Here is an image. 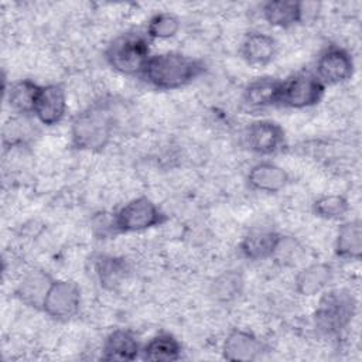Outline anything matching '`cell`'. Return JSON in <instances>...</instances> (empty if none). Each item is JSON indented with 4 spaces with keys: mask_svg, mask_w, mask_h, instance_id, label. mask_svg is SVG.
Instances as JSON below:
<instances>
[{
    "mask_svg": "<svg viewBox=\"0 0 362 362\" xmlns=\"http://www.w3.org/2000/svg\"><path fill=\"white\" fill-rule=\"evenodd\" d=\"M204 69L199 59L171 51L151 55L141 75L154 88L173 90L195 81Z\"/></svg>",
    "mask_w": 362,
    "mask_h": 362,
    "instance_id": "1",
    "label": "cell"
},
{
    "mask_svg": "<svg viewBox=\"0 0 362 362\" xmlns=\"http://www.w3.org/2000/svg\"><path fill=\"white\" fill-rule=\"evenodd\" d=\"M355 310L356 303L349 291L344 288L329 290L317 305L315 327L325 335H338L351 324Z\"/></svg>",
    "mask_w": 362,
    "mask_h": 362,
    "instance_id": "2",
    "label": "cell"
},
{
    "mask_svg": "<svg viewBox=\"0 0 362 362\" xmlns=\"http://www.w3.org/2000/svg\"><path fill=\"white\" fill-rule=\"evenodd\" d=\"M112 129L113 124L105 107H89L81 112L72 122V143L81 150H100L107 144Z\"/></svg>",
    "mask_w": 362,
    "mask_h": 362,
    "instance_id": "3",
    "label": "cell"
},
{
    "mask_svg": "<svg viewBox=\"0 0 362 362\" xmlns=\"http://www.w3.org/2000/svg\"><path fill=\"white\" fill-rule=\"evenodd\" d=\"M150 57L148 42L139 34H123L106 49L107 64L124 75L143 74Z\"/></svg>",
    "mask_w": 362,
    "mask_h": 362,
    "instance_id": "4",
    "label": "cell"
},
{
    "mask_svg": "<svg viewBox=\"0 0 362 362\" xmlns=\"http://www.w3.org/2000/svg\"><path fill=\"white\" fill-rule=\"evenodd\" d=\"M165 221L164 214L147 197H139L124 204L113 216L117 232H141Z\"/></svg>",
    "mask_w": 362,
    "mask_h": 362,
    "instance_id": "5",
    "label": "cell"
},
{
    "mask_svg": "<svg viewBox=\"0 0 362 362\" xmlns=\"http://www.w3.org/2000/svg\"><path fill=\"white\" fill-rule=\"evenodd\" d=\"M325 90V85L313 74H296L291 78L281 81L279 105L304 109L317 105Z\"/></svg>",
    "mask_w": 362,
    "mask_h": 362,
    "instance_id": "6",
    "label": "cell"
},
{
    "mask_svg": "<svg viewBox=\"0 0 362 362\" xmlns=\"http://www.w3.org/2000/svg\"><path fill=\"white\" fill-rule=\"evenodd\" d=\"M79 304L81 290L76 283L71 280H52L41 308L55 320H66L78 313Z\"/></svg>",
    "mask_w": 362,
    "mask_h": 362,
    "instance_id": "7",
    "label": "cell"
},
{
    "mask_svg": "<svg viewBox=\"0 0 362 362\" xmlns=\"http://www.w3.org/2000/svg\"><path fill=\"white\" fill-rule=\"evenodd\" d=\"M354 74V59L339 47H328L317 59L315 76L324 85H337L348 81Z\"/></svg>",
    "mask_w": 362,
    "mask_h": 362,
    "instance_id": "8",
    "label": "cell"
},
{
    "mask_svg": "<svg viewBox=\"0 0 362 362\" xmlns=\"http://www.w3.org/2000/svg\"><path fill=\"white\" fill-rule=\"evenodd\" d=\"M66 110L65 92L59 85L41 86L33 113L35 117L47 126L58 123Z\"/></svg>",
    "mask_w": 362,
    "mask_h": 362,
    "instance_id": "9",
    "label": "cell"
},
{
    "mask_svg": "<svg viewBox=\"0 0 362 362\" xmlns=\"http://www.w3.org/2000/svg\"><path fill=\"white\" fill-rule=\"evenodd\" d=\"M246 139L253 151L259 154H273L283 146L284 132L272 120H257L247 127Z\"/></svg>",
    "mask_w": 362,
    "mask_h": 362,
    "instance_id": "10",
    "label": "cell"
},
{
    "mask_svg": "<svg viewBox=\"0 0 362 362\" xmlns=\"http://www.w3.org/2000/svg\"><path fill=\"white\" fill-rule=\"evenodd\" d=\"M263 351L262 342L250 332L235 329L223 342V356L228 361H256Z\"/></svg>",
    "mask_w": 362,
    "mask_h": 362,
    "instance_id": "11",
    "label": "cell"
},
{
    "mask_svg": "<svg viewBox=\"0 0 362 362\" xmlns=\"http://www.w3.org/2000/svg\"><path fill=\"white\" fill-rule=\"evenodd\" d=\"M249 185L263 192H277L288 182V174L279 165L263 161L253 165L247 174Z\"/></svg>",
    "mask_w": 362,
    "mask_h": 362,
    "instance_id": "12",
    "label": "cell"
},
{
    "mask_svg": "<svg viewBox=\"0 0 362 362\" xmlns=\"http://www.w3.org/2000/svg\"><path fill=\"white\" fill-rule=\"evenodd\" d=\"M102 358L106 361H133L141 352L136 337L127 329H115L103 344Z\"/></svg>",
    "mask_w": 362,
    "mask_h": 362,
    "instance_id": "13",
    "label": "cell"
},
{
    "mask_svg": "<svg viewBox=\"0 0 362 362\" xmlns=\"http://www.w3.org/2000/svg\"><path fill=\"white\" fill-rule=\"evenodd\" d=\"M276 49V41L264 33L247 34L240 47L243 59L255 66L267 65L274 58Z\"/></svg>",
    "mask_w": 362,
    "mask_h": 362,
    "instance_id": "14",
    "label": "cell"
},
{
    "mask_svg": "<svg viewBox=\"0 0 362 362\" xmlns=\"http://www.w3.org/2000/svg\"><path fill=\"white\" fill-rule=\"evenodd\" d=\"M281 81L270 76L257 78L252 81L243 90V102L249 107H266L279 105Z\"/></svg>",
    "mask_w": 362,
    "mask_h": 362,
    "instance_id": "15",
    "label": "cell"
},
{
    "mask_svg": "<svg viewBox=\"0 0 362 362\" xmlns=\"http://www.w3.org/2000/svg\"><path fill=\"white\" fill-rule=\"evenodd\" d=\"M281 236L272 230H256L243 238L240 250L250 260H263L272 257L281 245Z\"/></svg>",
    "mask_w": 362,
    "mask_h": 362,
    "instance_id": "16",
    "label": "cell"
},
{
    "mask_svg": "<svg viewBox=\"0 0 362 362\" xmlns=\"http://www.w3.org/2000/svg\"><path fill=\"white\" fill-rule=\"evenodd\" d=\"M262 13L269 24L280 28H287L303 20L304 8L303 3L298 1L274 0L264 3Z\"/></svg>",
    "mask_w": 362,
    "mask_h": 362,
    "instance_id": "17",
    "label": "cell"
},
{
    "mask_svg": "<svg viewBox=\"0 0 362 362\" xmlns=\"http://www.w3.org/2000/svg\"><path fill=\"white\" fill-rule=\"evenodd\" d=\"M335 252L342 259H361L362 228L358 219L345 222L339 226L335 239Z\"/></svg>",
    "mask_w": 362,
    "mask_h": 362,
    "instance_id": "18",
    "label": "cell"
},
{
    "mask_svg": "<svg viewBox=\"0 0 362 362\" xmlns=\"http://www.w3.org/2000/svg\"><path fill=\"white\" fill-rule=\"evenodd\" d=\"M140 355L144 361L153 362L177 361L181 356V345L173 335L158 334L144 345Z\"/></svg>",
    "mask_w": 362,
    "mask_h": 362,
    "instance_id": "19",
    "label": "cell"
},
{
    "mask_svg": "<svg viewBox=\"0 0 362 362\" xmlns=\"http://www.w3.org/2000/svg\"><path fill=\"white\" fill-rule=\"evenodd\" d=\"M331 267L325 263H315L303 269L296 277V288L300 294L314 296L322 291L331 280Z\"/></svg>",
    "mask_w": 362,
    "mask_h": 362,
    "instance_id": "20",
    "label": "cell"
},
{
    "mask_svg": "<svg viewBox=\"0 0 362 362\" xmlns=\"http://www.w3.org/2000/svg\"><path fill=\"white\" fill-rule=\"evenodd\" d=\"M51 283V277L44 272H33L20 283L17 296L27 305L41 308Z\"/></svg>",
    "mask_w": 362,
    "mask_h": 362,
    "instance_id": "21",
    "label": "cell"
},
{
    "mask_svg": "<svg viewBox=\"0 0 362 362\" xmlns=\"http://www.w3.org/2000/svg\"><path fill=\"white\" fill-rule=\"evenodd\" d=\"M40 88L41 86H38L37 83H34L30 79L16 82L14 85H11L8 93H7L8 105L17 113H23V115L33 113Z\"/></svg>",
    "mask_w": 362,
    "mask_h": 362,
    "instance_id": "22",
    "label": "cell"
},
{
    "mask_svg": "<svg viewBox=\"0 0 362 362\" xmlns=\"http://www.w3.org/2000/svg\"><path fill=\"white\" fill-rule=\"evenodd\" d=\"M124 273L126 264L122 259L113 256H100L96 260V274L100 280V284L107 288H113L115 286H117L124 277Z\"/></svg>",
    "mask_w": 362,
    "mask_h": 362,
    "instance_id": "23",
    "label": "cell"
},
{
    "mask_svg": "<svg viewBox=\"0 0 362 362\" xmlns=\"http://www.w3.org/2000/svg\"><path fill=\"white\" fill-rule=\"evenodd\" d=\"M349 209L348 201L342 195H324L314 202V212L324 219H341Z\"/></svg>",
    "mask_w": 362,
    "mask_h": 362,
    "instance_id": "24",
    "label": "cell"
},
{
    "mask_svg": "<svg viewBox=\"0 0 362 362\" xmlns=\"http://www.w3.org/2000/svg\"><path fill=\"white\" fill-rule=\"evenodd\" d=\"M180 30V20L171 13H158L153 16L147 25V34L153 38H170Z\"/></svg>",
    "mask_w": 362,
    "mask_h": 362,
    "instance_id": "25",
    "label": "cell"
},
{
    "mask_svg": "<svg viewBox=\"0 0 362 362\" xmlns=\"http://www.w3.org/2000/svg\"><path fill=\"white\" fill-rule=\"evenodd\" d=\"M242 286V279L236 273H226L215 281V294L221 298H232Z\"/></svg>",
    "mask_w": 362,
    "mask_h": 362,
    "instance_id": "26",
    "label": "cell"
}]
</instances>
